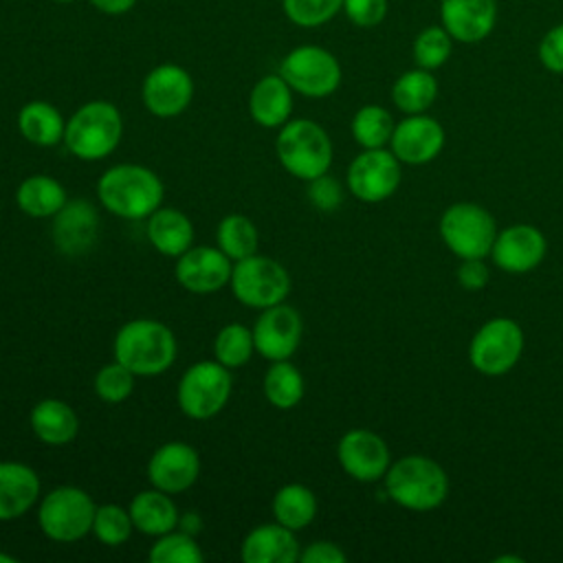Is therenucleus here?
<instances>
[{"label":"nucleus","mask_w":563,"mask_h":563,"mask_svg":"<svg viewBox=\"0 0 563 563\" xmlns=\"http://www.w3.org/2000/svg\"><path fill=\"white\" fill-rule=\"evenodd\" d=\"M163 180L136 163L108 167L97 180V196L106 211L123 220H147L163 205Z\"/></svg>","instance_id":"f257e3e1"},{"label":"nucleus","mask_w":563,"mask_h":563,"mask_svg":"<svg viewBox=\"0 0 563 563\" xmlns=\"http://www.w3.org/2000/svg\"><path fill=\"white\" fill-rule=\"evenodd\" d=\"M112 350L134 376H158L176 361L178 343L163 321L139 317L119 328Z\"/></svg>","instance_id":"f03ea898"},{"label":"nucleus","mask_w":563,"mask_h":563,"mask_svg":"<svg viewBox=\"0 0 563 563\" xmlns=\"http://www.w3.org/2000/svg\"><path fill=\"white\" fill-rule=\"evenodd\" d=\"M383 479L389 499L413 512L433 510L449 495L444 468L427 455H405L391 462Z\"/></svg>","instance_id":"7ed1b4c3"},{"label":"nucleus","mask_w":563,"mask_h":563,"mask_svg":"<svg viewBox=\"0 0 563 563\" xmlns=\"http://www.w3.org/2000/svg\"><path fill=\"white\" fill-rule=\"evenodd\" d=\"M123 136V119L110 101H88L66 121L64 145L81 161L110 156Z\"/></svg>","instance_id":"20e7f679"},{"label":"nucleus","mask_w":563,"mask_h":563,"mask_svg":"<svg viewBox=\"0 0 563 563\" xmlns=\"http://www.w3.org/2000/svg\"><path fill=\"white\" fill-rule=\"evenodd\" d=\"M275 152L282 167L306 183L325 174L334 154L328 132L310 119H288L277 132Z\"/></svg>","instance_id":"39448f33"},{"label":"nucleus","mask_w":563,"mask_h":563,"mask_svg":"<svg viewBox=\"0 0 563 563\" xmlns=\"http://www.w3.org/2000/svg\"><path fill=\"white\" fill-rule=\"evenodd\" d=\"M231 369L211 361H198L189 365L176 387L178 409L191 420L213 418L224 409L231 398Z\"/></svg>","instance_id":"423d86ee"},{"label":"nucleus","mask_w":563,"mask_h":563,"mask_svg":"<svg viewBox=\"0 0 563 563\" xmlns=\"http://www.w3.org/2000/svg\"><path fill=\"white\" fill-rule=\"evenodd\" d=\"M92 497L77 486H57L48 490L37 506V526L59 543H73L92 530L95 519Z\"/></svg>","instance_id":"0eeeda50"},{"label":"nucleus","mask_w":563,"mask_h":563,"mask_svg":"<svg viewBox=\"0 0 563 563\" xmlns=\"http://www.w3.org/2000/svg\"><path fill=\"white\" fill-rule=\"evenodd\" d=\"M290 273L273 257L249 255L233 262L229 288L233 297L249 308H271L284 303L290 295Z\"/></svg>","instance_id":"6e6552de"},{"label":"nucleus","mask_w":563,"mask_h":563,"mask_svg":"<svg viewBox=\"0 0 563 563\" xmlns=\"http://www.w3.org/2000/svg\"><path fill=\"white\" fill-rule=\"evenodd\" d=\"M440 238L460 260H484L497 238V224L482 205L455 202L440 218Z\"/></svg>","instance_id":"1a4fd4ad"},{"label":"nucleus","mask_w":563,"mask_h":563,"mask_svg":"<svg viewBox=\"0 0 563 563\" xmlns=\"http://www.w3.org/2000/svg\"><path fill=\"white\" fill-rule=\"evenodd\" d=\"M523 352V330L508 317L486 321L468 345L471 365L484 376L508 374Z\"/></svg>","instance_id":"9d476101"},{"label":"nucleus","mask_w":563,"mask_h":563,"mask_svg":"<svg viewBox=\"0 0 563 563\" xmlns=\"http://www.w3.org/2000/svg\"><path fill=\"white\" fill-rule=\"evenodd\" d=\"M279 75L286 84L312 99H321L332 95L341 84V64L339 59L314 44L292 48L279 64Z\"/></svg>","instance_id":"9b49d317"},{"label":"nucleus","mask_w":563,"mask_h":563,"mask_svg":"<svg viewBox=\"0 0 563 563\" xmlns=\"http://www.w3.org/2000/svg\"><path fill=\"white\" fill-rule=\"evenodd\" d=\"M400 161L394 156L391 150L376 147V150H363L358 156L352 158L347 167V189L354 198L361 202H383L389 196L396 194L402 169Z\"/></svg>","instance_id":"f8f14e48"},{"label":"nucleus","mask_w":563,"mask_h":563,"mask_svg":"<svg viewBox=\"0 0 563 563\" xmlns=\"http://www.w3.org/2000/svg\"><path fill=\"white\" fill-rule=\"evenodd\" d=\"M251 330H253L255 352L273 363V361H286L295 354V350L301 343L303 321L292 306L277 303V306L264 308Z\"/></svg>","instance_id":"ddd939ff"},{"label":"nucleus","mask_w":563,"mask_h":563,"mask_svg":"<svg viewBox=\"0 0 563 563\" xmlns=\"http://www.w3.org/2000/svg\"><path fill=\"white\" fill-rule=\"evenodd\" d=\"M336 460L356 482H378L391 464L387 442L369 429H350L343 433L336 444Z\"/></svg>","instance_id":"4468645a"},{"label":"nucleus","mask_w":563,"mask_h":563,"mask_svg":"<svg viewBox=\"0 0 563 563\" xmlns=\"http://www.w3.org/2000/svg\"><path fill=\"white\" fill-rule=\"evenodd\" d=\"M143 106L161 119L178 117L194 97L191 75L178 64H161L147 73L141 88Z\"/></svg>","instance_id":"2eb2a0df"},{"label":"nucleus","mask_w":563,"mask_h":563,"mask_svg":"<svg viewBox=\"0 0 563 563\" xmlns=\"http://www.w3.org/2000/svg\"><path fill=\"white\" fill-rule=\"evenodd\" d=\"M233 260H229L218 246H189L176 257V282L196 295L218 292L229 286Z\"/></svg>","instance_id":"dca6fc26"},{"label":"nucleus","mask_w":563,"mask_h":563,"mask_svg":"<svg viewBox=\"0 0 563 563\" xmlns=\"http://www.w3.org/2000/svg\"><path fill=\"white\" fill-rule=\"evenodd\" d=\"M200 475V455L187 442L161 444L147 462V479L154 488L169 495L185 493L196 484Z\"/></svg>","instance_id":"f3484780"},{"label":"nucleus","mask_w":563,"mask_h":563,"mask_svg":"<svg viewBox=\"0 0 563 563\" xmlns=\"http://www.w3.org/2000/svg\"><path fill=\"white\" fill-rule=\"evenodd\" d=\"M444 147V128L429 114H407L396 123L389 150L402 165L431 163Z\"/></svg>","instance_id":"a211bd4d"},{"label":"nucleus","mask_w":563,"mask_h":563,"mask_svg":"<svg viewBox=\"0 0 563 563\" xmlns=\"http://www.w3.org/2000/svg\"><path fill=\"white\" fill-rule=\"evenodd\" d=\"M548 253L545 235L532 224H512L497 231L490 249V257L497 268L506 273H528L534 271Z\"/></svg>","instance_id":"6ab92c4d"},{"label":"nucleus","mask_w":563,"mask_h":563,"mask_svg":"<svg viewBox=\"0 0 563 563\" xmlns=\"http://www.w3.org/2000/svg\"><path fill=\"white\" fill-rule=\"evenodd\" d=\"M99 233V213L88 200H66L53 216L51 238L59 253L75 257L92 249Z\"/></svg>","instance_id":"aec40b11"},{"label":"nucleus","mask_w":563,"mask_h":563,"mask_svg":"<svg viewBox=\"0 0 563 563\" xmlns=\"http://www.w3.org/2000/svg\"><path fill=\"white\" fill-rule=\"evenodd\" d=\"M497 22L495 0H440V24L460 44L486 40Z\"/></svg>","instance_id":"412c9836"},{"label":"nucleus","mask_w":563,"mask_h":563,"mask_svg":"<svg viewBox=\"0 0 563 563\" xmlns=\"http://www.w3.org/2000/svg\"><path fill=\"white\" fill-rule=\"evenodd\" d=\"M299 541L295 530L282 523H262L253 528L240 548L244 563H295L299 561Z\"/></svg>","instance_id":"4be33fe9"},{"label":"nucleus","mask_w":563,"mask_h":563,"mask_svg":"<svg viewBox=\"0 0 563 563\" xmlns=\"http://www.w3.org/2000/svg\"><path fill=\"white\" fill-rule=\"evenodd\" d=\"M40 499V477L22 462H0V521L22 517Z\"/></svg>","instance_id":"5701e85b"},{"label":"nucleus","mask_w":563,"mask_h":563,"mask_svg":"<svg viewBox=\"0 0 563 563\" xmlns=\"http://www.w3.org/2000/svg\"><path fill=\"white\" fill-rule=\"evenodd\" d=\"M29 424L33 435L48 446L70 444L79 433V418L75 409L59 398H44L35 402Z\"/></svg>","instance_id":"b1692460"},{"label":"nucleus","mask_w":563,"mask_h":563,"mask_svg":"<svg viewBox=\"0 0 563 563\" xmlns=\"http://www.w3.org/2000/svg\"><path fill=\"white\" fill-rule=\"evenodd\" d=\"M292 112V88L282 75L262 77L249 95V114L262 128H282Z\"/></svg>","instance_id":"393cba45"},{"label":"nucleus","mask_w":563,"mask_h":563,"mask_svg":"<svg viewBox=\"0 0 563 563\" xmlns=\"http://www.w3.org/2000/svg\"><path fill=\"white\" fill-rule=\"evenodd\" d=\"M147 240L150 244L167 257L183 255L189 246H194V224L191 220L176 207H158L147 218Z\"/></svg>","instance_id":"a878e982"},{"label":"nucleus","mask_w":563,"mask_h":563,"mask_svg":"<svg viewBox=\"0 0 563 563\" xmlns=\"http://www.w3.org/2000/svg\"><path fill=\"white\" fill-rule=\"evenodd\" d=\"M128 510H130L134 530H139L141 534H147V537H161V534L174 530L180 521L176 504L169 497V493L158 490L154 486L150 490L136 493L132 497Z\"/></svg>","instance_id":"bb28decb"},{"label":"nucleus","mask_w":563,"mask_h":563,"mask_svg":"<svg viewBox=\"0 0 563 563\" xmlns=\"http://www.w3.org/2000/svg\"><path fill=\"white\" fill-rule=\"evenodd\" d=\"M18 130L29 143L37 147H53L64 141L66 119L48 101H29L18 112Z\"/></svg>","instance_id":"cd10ccee"},{"label":"nucleus","mask_w":563,"mask_h":563,"mask_svg":"<svg viewBox=\"0 0 563 563\" xmlns=\"http://www.w3.org/2000/svg\"><path fill=\"white\" fill-rule=\"evenodd\" d=\"M15 205L31 218H53L66 205V189L53 176L33 174L18 185Z\"/></svg>","instance_id":"c85d7f7f"},{"label":"nucleus","mask_w":563,"mask_h":563,"mask_svg":"<svg viewBox=\"0 0 563 563\" xmlns=\"http://www.w3.org/2000/svg\"><path fill=\"white\" fill-rule=\"evenodd\" d=\"M438 97V79L433 70L413 68L402 73L391 86V101L405 114L427 112Z\"/></svg>","instance_id":"c756f323"},{"label":"nucleus","mask_w":563,"mask_h":563,"mask_svg":"<svg viewBox=\"0 0 563 563\" xmlns=\"http://www.w3.org/2000/svg\"><path fill=\"white\" fill-rule=\"evenodd\" d=\"M271 508L277 523L299 532L308 523H312V519L317 517V497L308 486L292 482V484H284L273 495Z\"/></svg>","instance_id":"7c9ffc66"},{"label":"nucleus","mask_w":563,"mask_h":563,"mask_svg":"<svg viewBox=\"0 0 563 563\" xmlns=\"http://www.w3.org/2000/svg\"><path fill=\"white\" fill-rule=\"evenodd\" d=\"M262 389L266 400L275 407V409H292L301 402L303 391H306V383L301 372L297 369V365H292L288 358L286 361H273L271 367L264 374L262 380Z\"/></svg>","instance_id":"2f4dec72"},{"label":"nucleus","mask_w":563,"mask_h":563,"mask_svg":"<svg viewBox=\"0 0 563 563\" xmlns=\"http://www.w3.org/2000/svg\"><path fill=\"white\" fill-rule=\"evenodd\" d=\"M257 227L242 213H229L216 227V246L233 262L257 253Z\"/></svg>","instance_id":"473e14b6"},{"label":"nucleus","mask_w":563,"mask_h":563,"mask_svg":"<svg viewBox=\"0 0 563 563\" xmlns=\"http://www.w3.org/2000/svg\"><path fill=\"white\" fill-rule=\"evenodd\" d=\"M350 128H352L354 141L363 150H376V147L389 145L396 123L383 106L369 103V106H363L354 112Z\"/></svg>","instance_id":"72a5a7b5"},{"label":"nucleus","mask_w":563,"mask_h":563,"mask_svg":"<svg viewBox=\"0 0 563 563\" xmlns=\"http://www.w3.org/2000/svg\"><path fill=\"white\" fill-rule=\"evenodd\" d=\"M253 352V330L242 323H227L213 339V358L229 369H238L249 363Z\"/></svg>","instance_id":"f704fd0d"},{"label":"nucleus","mask_w":563,"mask_h":563,"mask_svg":"<svg viewBox=\"0 0 563 563\" xmlns=\"http://www.w3.org/2000/svg\"><path fill=\"white\" fill-rule=\"evenodd\" d=\"M453 37L442 24H431L422 29L413 40V62L418 68L435 70L444 66L453 53Z\"/></svg>","instance_id":"c9c22d12"},{"label":"nucleus","mask_w":563,"mask_h":563,"mask_svg":"<svg viewBox=\"0 0 563 563\" xmlns=\"http://www.w3.org/2000/svg\"><path fill=\"white\" fill-rule=\"evenodd\" d=\"M205 559L198 541L194 534L180 530H169L156 537L154 545L150 548L152 563H200Z\"/></svg>","instance_id":"e433bc0d"},{"label":"nucleus","mask_w":563,"mask_h":563,"mask_svg":"<svg viewBox=\"0 0 563 563\" xmlns=\"http://www.w3.org/2000/svg\"><path fill=\"white\" fill-rule=\"evenodd\" d=\"M134 530L130 510L119 506V504H101L95 510V519H92V534L103 543V545H121L130 539Z\"/></svg>","instance_id":"4c0bfd02"},{"label":"nucleus","mask_w":563,"mask_h":563,"mask_svg":"<svg viewBox=\"0 0 563 563\" xmlns=\"http://www.w3.org/2000/svg\"><path fill=\"white\" fill-rule=\"evenodd\" d=\"M134 374L121 365L117 358L112 363H106L97 376H95V394L108 402V405H117L123 402L125 398H130L132 389H134Z\"/></svg>","instance_id":"58836bf2"},{"label":"nucleus","mask_w":563,"mask_h":563,"mask_svg":"<svg viewBox=\"0 0 563 563\" xmlns=\"http://www.w3.org/2000/svg\"><path fill=\"white\" fill-rule=\"evenodd\" d=\"M282 7L292 24L310 29L332 20L343 9V0H282Z\"/></svg>","instance_id":"ea45409f"},{"label":"nucleus","mask_w":563,"mask_h":563,"mask_svg":"<svg viewBox=\"0 0 563 563\" xmlns=\"http://www.w3.org/2000/svg\"><path fill=\"white\" fill-rule=\"evenodd\" d=\"M306 194H308L310 205L314 209L323 211V213L336 211L341 207V202H343V185L334 176H330L328 172L317 176V178H312V180H308Z\"/></svg>","instance_id":"a19ab883"},{"label":"nucleus","mask_w":563,"mask_h":563,"mask_svg":"<svg viewBox=\"0 0 563 563\" xmlns=\"http://www.w3.org/2000/svg\"><path fill=\"white\" fill-rule=\"evenodd\" d=\"M343 13L352 24L374 29L387 15V0H343Z\"/></svg>","instance_id":"79ce46f5"},{"label":"nucleus","mask_w":563,"mask_h":563,"mask_svg":"<svg viewBox=\"0 0 563 563\" xmlns=\"http://www.w3.org/2000/svg\"><path fill=\"white\" fill-rule=\"evenodd\" d=\"M539 62L545 70L561 75L563 73V24H554L539 42L537 48Z\"/></svg>","instance_id":"37998d69"},{"label":"nucleus","mask_w":563,"mask_h":563,"mask_svg":"<svg viewBox=\"0 0 563 563\" xmlns=\"http://www.w3.org/2000/svg\"><path fill=\"white\" fill-rule=\"evenodd\" d=\"M457 284L466 290H482L488 284L490 271L484 264V260H462V264L455 271Z\"/></svg>","instance_id":"c03bdc74"},{"label":"nucleus","mask_w":563,"mask_h":563,"mask_svg":"<svg viewBox=\"0 0 563 563\" xmlns=\"http://www.w3.org/2000/svg\"><path fill=\"white\" fill-rule=\"evenodd\" d=\"M345 552L334 541H312L299 552L301 563H345Z\"/></svg>","instance_id":"a18cd8bd"},{"label":"nucleus","mask_w":563,"mask_h":563,"mask_svg":"<svg viewBox=\"0 0 563 563\" xmlns=\"http://www.w3.org/2000/svg\"><path fill=\"white\" fill-rule=\"evenodd\" d=\"M99 11L110 15H121L134 7L136 0H90Z\"/></svg>","instance_id":"49530a36"},{"label":"nucleus","mask_w":563,"mask_h":563,"mask_svg":"<svg viewBox=\"0 0 563 563\" xmlns=\"http://www.w3.org/2000/svg\"><path fill=\"white\" fill-rule=\"evenodd\" d=\"M0 563H18V559L7 554V552H0Z\"/></svg>","instance_id":"de8ad7c7"},{"label":"nucleus","mask_w":563,"mask_h":563,"mask_svg":"<svg viewBox=\"0 0 563 563\" xmlns=\"http://www.w3.org/2000/svg\"><path fill=\"white\" fill-rule=\"evenodd\" d=\"M495 561H497V563H506V561H515V563H521L523 559H519V556H497Z\"/></svg>","instance_id":"09e8293b"},{"label":"nucleus","mask_w":563,"mask_h":563,"mask_svg":"<svg viewBox=\"0 0 563 563\" xmlns=\"http://www.w3.org/2000/svg\"><path fill=\"white\" fill-rule=\"evenodd\" d=\"M57 2H75V0H57Z\"/></svg>","instance_id":"8fccbe9b"}]
</instances>
